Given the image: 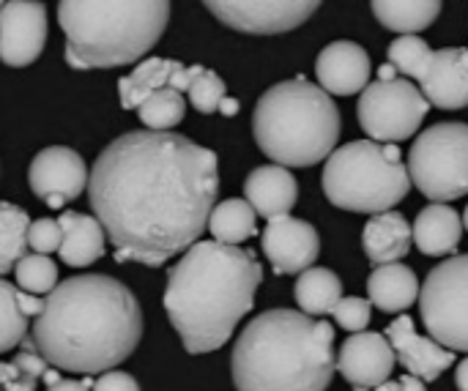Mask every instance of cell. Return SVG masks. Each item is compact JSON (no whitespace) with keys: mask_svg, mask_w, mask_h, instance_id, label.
Segmentation results:
<instances>
[{"mask_svg":"<svg viewBox=\"0 0 468 391\" xmlns=\"http://www.w3.org/2000/svg\"><path fill=\"white\" fill-rule=\"evenodd\" d=\"M296 304L307 315H329L337 301L343 299V282L332 269L310 266L299 274L296 288H293Z\"/></svg>","mask_w":468,"mask_h":391,"instance_id":"obj_25","label":"cell"},{"mask_svg":"<svg viewBox=\"0 0 468 391\" xmlns=\"http://www.w3.org/2000/svg\"><path fill=\"white\" fill-rule=\"evenodd\" d=\"M88 167L85 159L74 148L52 145L33 156L27 181L36 197H41L49 208H63L66 203L77 200L88 186Z\"/></svg>","mask_w":468,"mask_h":391,"instance_id":"obj_12","label":"cell"},{"mask_svg":"<svg viewBox=\"0 0 468 391\" xmlns=\"http://www.w3.org/2000/svg\"><path fill=\"white\" fill-rule=\"evenodd\" d=\"M455 384H458V389L468 391V356L458 365V373H455Z\"/></svg>","mask_w":468,"mask_h":391,"instance_id":"obj_42","label":"cell"},{"mask_svg":"<svg viewBox=\"0 0 468 391\" xmlns=\"http://www.w3.org/2000/svg\"><path fill=\"white\" fill-rule=\"evenodd\" d=\"M411 230H414V244L422 255L444 258L461 247L463 219L447 203H431L428 208L420 211Z\"/></svg>","mask_w":468,"mask_h":391,"instance_id":"obj_22","label":"cell"},{"mask_svg":"<svg viewBox=\"0 0 468 391\" xmlns=\"http://www.w3.org/2000/svg\"><path fill=\"white\" fill-rule=\"evenodd\" d=\"M263 269L250 249L222 241H195L173 266L165 288V312L184 348L211 354L252 310Z\"/></svg>","mask_w":468,"mask_h":391,"instance_id":"obj_3","label":"cell"},{"mask_svg":"<svg viewBox=\"0 0 468 391\" xmlns=\"http://www.w3.org/2000/svg\"><path fill=\"white\" fill-rule=\"evenodd\" d=\"M376 19L395 33H420L441 14V0H370Z\"/></svg>","mask_w":468,"mask_h":391,"instance_id":"obj_26","label":"cell"},{"mask_svg":"<svg viewBox=\"0 0 468 391\" xmlns=\"http://www.w3.org/2000/svg\"><path fill=\"white\" fill-rule=\"evenodd\" d=\"M420 90L439 110L468 107V47L433 49V60L420 79Z\"/></svg>","mask_w":468,"mask_h":391,"instance_id":"obj_18","label":"cell"},{"mask_svg":"<svg viewBox=\"0 0 468 391\" xmlns=\"http://www.w3.org/2000/svg\"><path fill=\"white\" fill-rule=\"evenodd\" d=\"M90 391H140V384L129 375V373H118V370H107L93 381Z\"/></svg>","mask_w":468,"mask_h":391,"instance_id":"obj_39","label":"cell"},{"mask_svg":"<svg viewBox=\"0 0 468 391\" xmlns=\"http://www.w3.org/2000/svg\"><path fill=\"white\" fill-rule=\"evenodd\" d=\"M47 41V8L38 0H5L0 8V60L11 69L30 66Z\"/></svg>","mask_w":468,"mask_h":391,"instance_id":"obj_13","label":"cell"},{"mask_svg":"<svg viewBox=\"0 0 468 391\" xmlns=\"http://www.w3.org/2000/svg\"><path fill=\"white\" fill-rule=\"evenodd\" d=\"M30 222L33 219L27 217V211L0 200V277L14 271L19 258H25Z\"/></svg>","mask_w":468,"mask_h":391,"instance_id":"obj_29","label":"cell"},{"mask_svg":"<svg viewBox=\"0 0 468 391\" xmlns=\"http://www.w3.org/2000/svg\"><path fill=\"white\" fill-rule=\"evenodd\" d=\"M228 27L250 36H277L304 25L321 0H203Z\"/></svg>","mask_w":468,"mask_h":391,"instance_id":"obj_11","label":"cell"},{"mask_svg":"<svg viewBox=\"0 0 468 391\" xmlns=\"http://www.w3.org/2000/svg\"><path fill=\"white\" fill-rule=\"evenodd\" d=\"M463 227L468 230V206H466V211H463Z\"/></svg>","mask_w":468,"mask_h":391,"instance_id":"obj_45","label":"cell"},{"mask_svg":"<svg viewBox=\"0 0 468 391\" xmlns=\"http://www.w3.org/2000/svg\"><path fill=\"white\" fill-rule=\"evenodd\" d=\"M58 22L71 69H115L151 52L170 22V0H60Z\"/></svg>","mask_w":468,"mask_h":391,"instance_id":"obj_5","label":"cell"},{"mask_svg":"<svg viewBox=\"0 0 468 391\" xmlns=\"http://www.w3.org/2000/svg\"><path fill=\"white\" fill-rule=\"evenodd\" d=\"M14 277H16L19 291L36 293V296H49L58 285V266L47 255L33 252V255L19 258V263L14 266Z\"/></svg>","mask_w":468,"mask_h":391,"instance_id":"obj_32","label":"cell"},{"mask_svg":"<svg viewBox=\"0 0 468 391\" xmlns=\"http://www.w3.org/2000/svg\"><path fill=\"white\" fill-rule=\"evenodd\" d=\"M219 112H222V115H236V112H239V101L225 96V99H222V104H219Z\"/></svg>","mask_w":468,"mask_h":391,"instance_id":"obj_43","label":"cell"},{"mask_svg":"<svg viewBox=\"0 0 468 391\" xmlns=\"http://www.w3.org/2000/svg\"><path fill=\"white\" fill-rule=\"evenodd\" d=\"M36 378H30L27 373H22L14 362L11 365H0V391H38L36 389Z\"/></svg>","mask_w":468,"mask_h":391,"instance_id":"obj_37","label":"cell"},{"mask_svg":"<svg viewBox=\"0 0 468 391\" xmlns=\"http://www.w3.org/2000/svg\"><path fill=\"white\" fill-rule=\"evenodd\" d=\"M252 134L258 148L282 167H313L337 145L340 110L321 85L293 77L271 85L255 104Z\"/></svg>","mask_w":468,"mask_h":391,"instance_id":"obj_6","label":"cell"},{"mask_svg":"<svg viewBox=\"0 0 468 391\" xmlns=\"http://www.w3.org/2000/svg\"><path fill=\"white\" fill-rule=\"evenodd\" d=\"M414 241V230L398 211L373 214L362 230V247L370 263H398L409 255Z\"/></svg>","mask_w":468,"mask_h":391,"instance_id":"obj_20","label":"cell"},{"mask_svg":"<svg viewBox=\"0 0 468 391\" xmlns=\"http://www.w3.org/2000/svg\"><path fill=\"white\" fill-rule=\"evenodd\" d=\"M425 329L450 351L468 354V255L439 263L420 291Z\"/></svg>","mask_w":468,"mask_h":391,"instance_id":"obj_10","label":"cell"},{"mask_svg":"<svg viewBox=\"0 0 468 391\" xmlns=\"http://www.w3.org/2000/svg\"><path fill=\"white\" fill-rule=\"evenodd\" d=\"M431 110V101L414 85L403 77H378L373 85H367L359 96V123L376 143H400L420 132L425 115Z\"/></svg>","mask_w":468,"mask_h":391,"instance_id":"obj_9","label":"cell"},{"mask_svg":"<svg viewBox=\"0 0 468 391\" xmlns=\"http://www.w3.org/2000/svg\"><path fill=\"white\" fill-rule=\"evenodd\" d=\"M411 184L433 203L468 195V123H436L409 151Z\"/></svg>","mask_w":468,"mask_h":391,"instance_id":"obj_8","label":"cell"},{"mask_svg":"<svg viewBox=\"0 0 468 391\" xmlns=\"http://www.w3.org/2000/svg\"><path fill=\"white\" fill-rule=\"evenodd\" d=\"M230 373L236 391H326L337 373L335 329L307 312L269 310L239 334Z\"/></svg>","mask_w":468,"mask_h":391,"instance_id":"obj_4","label":"cell"},{"mask_svg":"<svg viewBox=\"0 0 468 391\" xmlns=\"http://www.w3.org/2000/svg\"><path fill=\"white\" fill-rule=\"evenodd\" d=\"M398 391H425V381L409 373L398 381Z\"/></svg>","mask_w":468,"mask_h":391,"instance_id":"obj_41","label":"cell"},{"mask_svg":"<svg viewBox=\"0 0 468 391\" xmlns=\"http://www.w3.org/2000/svg\"><path fill=\"white\" fill-rule=\"evenodd\" d=\"M387 337L403 367L425 384L441 378V373H447L455 365V351L444 348L433 337H422L409 315L395 318L387 329Z\"/></svg>","mask_w":468,"mask_h":391,"instance_id":"obj_17","label":"cell"},{"mask_svg":"<svg viewBox=\"0 0 468 391\" xmlns=\"http://www.w3.org/2000/svg\"><path fill=\"white\" fill-rule=\"evenodd\" d=\"M395 362H398V354L389 337L378 332L351 334L337 354L340 375L356 391L378 389L381 384H387L395 370Z\"/></svg>","mask_w":468,"mask_h":391,"instance_id":"obj_14","label":"cell"},{"mask_svg":"<svg viewBox=\"0 0 468 391\" xmlns=\"http://www.w3.org/2000/svg\"><path fill=\"white\" fill-rule=\"evenodd\" d=\"M376 391H398V384H389V381H387V384H381Z\"/></svg>","mask_w":468,"mask_h":391,"instance_id":"obj_44","label":"cell"},{"mask_svg":"<svg viewBox=\"0 0 468 391\" xmlns=\"http://www.w3.org/2000/svg\"><path fill=\"white\" fill-rule=\"evenodd\" d=\"M30 340L49 367L60 373H107L140 345L143 310L134 293L107 274L71 277L44 299Z\"/></svg>","mask_w":468,"mask_h":391,"instance_id":"obj_2","label":"cell"},{"mask_svg":"<svg viewBox=\"0 0 468 391\" xmlns=\"http://www.w3.org/2000/svg\"><path fill=\"white\" fill-rule=\"evenodd\" d=\"M370 55L356 41H332L321 49L315 60L318 85L332 96L362 93L370 82Z\"/></svg>","mask_w":468,"mask_h":391,"instance_id":"obj_16","label":"cell"},{"mask_svg":"<svg viewBox=\"0 0 468 391\" xmlns=\"http://www.w3.org/2000/svg\"><path fill=\"white\" fill-rule=\"evenodd\" d=\"M208 230H211L214 241L239 247L258 233V214L244 197L222 200L214 206V211L208 217Z\"/></svg>","mask_w":468,"mask_h":391,"instance_id":"obj_28","label":"cell"},{"mask_svg":"<svg viewBox=\"0 0 468 391\" xmlns=\"http://www.w3.org/2000/svg\"><path fill=\"white\" fill-rule=\"evenodd\" d=\"M387 58H389V63H392L400 74H406V77H411V79L420 82V79L425 77L431 60H433V49H431L428 41L420 38L417 33H403V36H398V38L389 44Z\"/></svg>","mask_w":468,"mask_h":391,"instance_id":"obj_31","label":"cell"},{"mask_svg":"<svg viewBox=\"0 0 468 391\" xmlns=\"http://www.w3.org/2000/svg\"><path fill=\"white\" fill-rule=\"evenodd\" d=\"M263 252L274 274H302L304 269L315 266L321 255V236L304 219L291 214L274 217L263 230Z\"/></svg>","mask_w":468,"mask_h":391,"instance_id":"obj_15","label":"cell"},{"mask_svg":"<svg viewBox=\"0 0 468 391\" xmlns=\"http://www.w3.org/2000/svg\"><path fill=\"white\" fill-rule=\"evenodd\" d=\"M60 241H63V227H60L58 219H33L30 222V227H27V247L33 252H41V255L58 252Z\"/></svg>","mask_w":468,"mask_h":391,"instance_id":"obj_35","label":"cell"},{"mask_svg":"<svg viewBox=\"0 0 468 391\" xmlns=\"http://www.w3.org/2000/svg\"><path fill=\"white\" fill-rule=\"evenodd\" d=\"M178 60L170 58H148L140 66H134L126 77L118 79V99L123 110H137L154 90L170 85V77L176 71Z\"/></svg>","mask_w":468,"mask_h":391,"instance_id":"obj_27","label":"cell"},{"mask_svg":"<svg viewBox=\"0 0 468 391\" xmlns=\"http://www.w3.org/2000/svg\"><path fill=\"white\" fill-rule=\"evenodd\" d=\"M16 301H19V310H22L27 318H38L41 310H44V299H41V296L27 293V291H19V288H16Z\"/></svg>","mask_w":468,"mask_h":391,"instance_id":"obj_40","label":"cell"},{"mask_svg":"<svg viewBox=\"0 0 468 391\" xmlns=\"http://www.w3.org/2000/svg\"><path fill=\"white\" fill-rule=\"evenodd\" d=\"M41 381H44L47 391H90L93 389L90 375H82V378H63V375H60V370H47Z\"/></svg>","mask_w":468,"mask_h":391,"instance_id":"obj_38","label":"cell"},{"mask_svg":"<svg viewBox=\"0 0 468 391\" xmlns=\"http://www.w3.org/2000/svg\"><path fill=\"white\" fill-rule=\"evenodd\" d=\"M420 280L403 263H381L367 280L370 304L381 312H406L420 299Z\"/></svg>","mask_w":468,"mask_h":391,"instance_id":"obj_23","label":"cell"},{"mask_svg":"<svg viewBox=\"0 0 468 391\" xmlns=\"http://www.w3.org/2000/svg\"><path fill=\"white\" fill-rule=\"evenodd\" d=\"M244 200L255 208L258 217L274 219L293 211L299 200V184L293 173L282 164L255 167L244 181Z\"/></svg>","mask_w":468,"mask_h":391,"instance_id":"obj_19","label":"cell"},{"mask_svg":"<svg viewBox=\"0 0 468 391\" xmlns=\"http://www.w3.org/2000/svg\"><path fill=\"white\" fill-rule=\"evenodd\" d=\"M58 222L63 227V241H60L58 255L66 266L85 269L104 255L107 233L96 217H88L80 211H63Z\"/></svg>","mask_w":468,"mask_h":391,"instance_id":"obj_21","label":"cell"},{"mask_svg":"<svg viewBox=\"0 0 468 391\" xmlns=\"http://www.w3.org/2000/svg\"><path fill=\"white\" fill-rule=\"evenodd\" d=\"M219 162L173 132H126L93 162L88 200L118 263L162 266L200 241L217 206Z\"/></svg>","mask_w":468,"mask_h":391,"instance_id":"obj_1","label":"cell"},{"mask_svg":"<svg viewBox=\"0 0 468 391\" xmlns=\"http://www.w3.org/2000/svg\"><path fill=\"white\" fill-rule=\"evenodd\" d=\"M27 315L19 310L16 288L0 280V354L14 351L27 337Z\"/></svg>","mask_w":468,"mask_h":391,"instance_id":"obj_33","label":"cell"},{"mask_svg":"<svg viewBox=\"0 0 468 391\" xmlns=\"http://www.w3.org/2000/svg\"><path fill=\"white\" fill-rule=\"evenodd\" d=\"M184 112H186V99H184L181 90H176L170 85L154 90L137 107V115H140L143 126L154 129V132H170L173 126H178L184 121Z\"/></svg>","mask_w":468,"mask_h":391,"instance_id":"obj_30","label":"cell"},{"mask_svg":"<svg viewBox=\"0 0 468 391\" xmlns=\"http://www.w3.org/2000/svg\"><path fill=\"white\" fill-rule=\"evenodd\" d=\"M170 88L186 93L189 104L203 112H219V104L225 99V82L217 71L206 69V66H186V63H176V71L170 77Z\"/></svg>","mask_w":468,"mask_h":391,"instance_id":"obj_24","label":"cell"},{"mask_svg":"<svg viewBox=\"0 0 468 391\" xmlns=\"http://www.w3.org/2000/svg\"><path fill=\"white\" fill-rule=\"evenodd\" d=\"M14 365H16L22 373H27L30 378H36V381H41L44 373L49 370V362L38 354V348L33 345V340H22V351L14 356Z\"/></svg>","mask_w":468,"mask_h":391,"instance_id":"obj_36","label":"cell"},{"mask_svg":"<svg viewBox=\"0 0 468 391\" xmlns=\"http://www.w3.org/2000/svg\"><path fill=\"white\" fill-rule=\"evenodd\" d=\"M411 175L395 143L354 140L329 153L324 195L332 206L354 214L392 211L409 197Z\"/></svg>","mask_w":468,"mask_h":391,"instance_id":"obj_7","label":"cell"},{"mask_svg":"<svg viewBox=\"0 0 468 391\" xmlns=\"http://www.w3.org/2000/svg\"><path fill=\"white\" fill-rule=\"evenodd\" d=\"M335 321L340 329L356 334V332H365L370 326V318H373V304L359 299V296H343L337 301V307L332 310Z\"/></svg>","mask_w":468,"mask_h":391,"instance_id":"obj_34","label":"cell"},{"mask_svg":"<svg viewBox=\"0 0 468 391\" xmlns=\"http://www.w3.org/2000/svg\"><path fill=\"white\" fill-rule=\"evenodd\" d=\"M3 3H5V0H0V8H3Z\"/></svg>","mask_w":468,"mask_h":391,"instance_id":"obj_46","label":"cell"}]
</instances>
